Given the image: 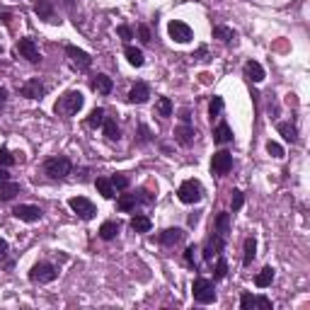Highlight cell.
I'll list each match as a JSON object with an SVG mask.
<instances>
[{
	"label": "cell",
	"mask_w": 310,
	"mask_h": 310,
	"mask_svg": "<svg viewBox=\"0 0 310 310\" xmlns=\"http://www.w3.org/2000/svg\"><path fill=\"white\" fill-rule=\"evenodd\" d=\"M82 104H85V97H82V92L78 90H68L61 97V100L56 102V114H63V117H73L78 112L82 109Z\"/></svg>",
	"instance_id": "1"
},
{
	"label": "cell",
	"mask_w": 310,
	"mask_h": 310,
	"mask_svg": "<svg viewBox=\"0 0 310 310\" xmlns=\"http://www.w3.org/2000/svg\"><path fill=\"white\" fill-rule=\"evenodd\" d=\"M71 170H73V165H71V160L65 155H56V158H49L44 163V172L51 180H63V177L71 174Z\"/></svg>",
	"instance_id": "2"
},
{
	"label": "cell",
	"mask_w": 310,
	"mask_h": 310,
	"mask_svg": "<svg viewBox=\"0 0 310 310\" xmlns=\"http://www.w3.org/2000/svg\"><path fill=\"white\" fill-rule=\"evenodd\" d=\"M192 293L194 301L201 303V305H209V303L216 301V289H213V281H209V279H196L192 286Z\"/></svg>",
	"instance_id": "3"
},
{
	"label": "cell",
	"mask_w": 310,
	"mask_h": 310,
	"mask_svg": "<svg viewBox=\"0 0 310 310\" xmlns=\"http://www.w3.org/2000/svg\"><path fill=\"white\" fill-rule=\"evenodd\" d=\"M177 194H180V201L182 204H199L201 196H204V187L196 180H187V182L180 184Z\"/></svg>",
	"instance_id": "4"
},
{
	"label": "cell",
	"mask_w": 310,
	"mask_h": 310,
	"mask_svg": "<svg viewBox=\"0 0 310 310\" xmlns=\"http://www.w3.org/2000/svg\"><path fill=\"white\" fill-rule=\"evenodd\" d=\"M58 276V269L54 264H49V262H39V264L32 267V272H29V279L34 283H51Z\"/></svg>",
	"instance_id": "5"
},
{
	"label": "cell",
	"mask_w": 310,
	"mask_h": 310,
	"mask_svg": "<svg viewBox=\"0 0 310 310\" xmlns=\"http://www.w3.org/2000/svg\"><path fill=\"white\" fill-rule=\"evenodd\" d=\"M68 206H71L73 213H78L82 220H92L95 218V213H97L95 204H92L90 199H85V196H73V199L68 201Z\"/></svg>",
	"instance_id": "6"
},
{
	"label": "cell",
	"mask_w": 310,
	"mask_h": 310,
	"mask_svg": "<svg viewBox=\"0 0 310 310\" xmlns=\"http://www.w3.org/2000/svg\"><path fill=\"white\" fill-rule=\"evenodd\" d=\"M167 32H170V37L177 41V44H187V41H192L194 32L189 25H184V22H180V19H172L170 25H167Z\"/></svg>",
	"instance_id": "7"
},
{
	"label": "cell",
	"mask_w": 310,
	"mask_h": 310,
	"mask_svg": "<svg viewBox=\"0 0 310 310\" xmlns=\"http://www.w3.org/2000/svg\"><path fill=\"white\" fill-rule=\"evenodd\" d=\"M19 95L27 97V100H41L46 95V85L39 80V78H32V80H27L22 87H19Z\"/></svg>",
	"instance_id": "8"
},
{
	"label": "cell",
	"mask_w": 310,
	"mask_h": 310,
	"mask_svg": "<svg viewBox=\"0 0 310 310\" xmlns=\"http://www.w3.org/2000/svg\"><path fill=\"white\" fill-rule=\"evenodd\" d=\"M12 213H15V218L25 220V223H34V220L41 218V209L39 206H32V204H19V206L12 209Z\"/></svg>",
	"instance_id": "9"
},
{
	"label": "cell",
	"mask_w": 310,
	"mask_h": 310,
	"mask_svg": "<svg viewBox=\"0 0 310 310\" xmlns=\"http://www.w3.org/2000/svg\"><path fill=\"white\" fill-rule=\"evenodd\" d=\"M230 167H233V155L228 150H218V153L213 155V160H211V170L216 174H226L230 172Z\"/></svg>",
	"instance_id": "10"
},
{
	"label": "cell",
	"mask_w": 310,
	"mask_h": 310,
	"mask_svg": "<svg viewBox=\"0 0 310 310\" xmlns=\"http://www.w3.org/2000/svg\"><path fill=\"white\" fill-rule=\"evenodd\" d=\"M223 247H226V237H220L218 233L213 237H209V242L204 247V259L206 262H213V257H218L223 252Z\"/></svg>",
	"instance_id": "11"
},
{
	"label": "cell",
	"mask_w": 310,
	"mask_h": 310,
	"mask_svg": "<svg viewBox=\"0 0 310 310\" xmlns=\"http://www.w3.org/2000/svg\"><path fill=\"white\" fill-rule=\"evenodd\" d=\"M65 54H68V58L73 61V65L82 68V71H87V68L92 65L90 54H85V51H82V49H78V46H65Z\"/></svg>",
	"instance_id": "12"
},
{
	"label": "cell",
	"mask_w": 310,
	"mask_h": 310,
	"mask_svg": "<svg viewBox=\"0 0 310 310\" xmlns=\"http://www.w3.org/2000/svg\"><path fill=\"white\" fill-rule=\"evenodd\" d=\"M17 51L27 58L29 63H39V61H41L39 49H37V44H34L32 39H19V41H17Z\"/></svg>",
	"instance_id": "13"
},
{
	"label": "cell",
	"mask_w": 310,
	"mask_h": 310,
	"mask_svg": "<svg viewBox=\"0 0 310 310\" xmlns=\"http://www.w3.org/2000/svg\"><path fill=\"white\" fill-rule=\"evenodd\" d=\"M184 240V230L182 228H167L160 233V242H163L165 247H174V245H180Z\"/></svg>",
	"instance_id": "14"
},
{
	"label": "cell",
	"mask_w": 310,
	"mask_h": 310,
	"mask_svg": "<svg viewBox=\"0 0 310 310\" xmlns=\"http://www.w3.org/2000/svg\"><path fill=\"white\" fill-rule=\"evenodd\" d=\"M148 97H150V90H148L146 82H136V85L131 87V92H128V102H131V104H143Z\"/></svg>",
	"instance_id": "15"
},
{
	"label": "cell",
	"mask_w": 310,
	"mask_h": 310,
	"mask_svg": "<svg viewBox=\"0 0 310 310\" xmlns=\"http://www.w3.org/2000/svg\"><path fill=\"white\" fill-rule=\"evenodd\" d=\"M245 78L250 82H262L264 80V68L257 63V61H247L245 63Z\"/></svg>",
	"instance_id": "16"
},
{
	"label": "cell",
	"mask_w": 310,
	"mask_h": 310,
	"mask_svg": "<svg viewBox=\"0 0 310 310\" xmlns=\"http://www.w3.org/2000/svg\"><path fill=\"white\" fill-rule=\"evenodd\" d=\"M194 136H196V131H194V126H189V124H184V126H180L174 131V141H177L180 146H189L194 141Z\"/></svg>",
	"instance_id": "17"
},
{
	"label": "cell",
	"mask_w": 310,
	"mask_h": 310,
	"mask_svg": "<svg viewBox=\"0 0 310 310\" xmlns=\"http://www.w3.org/2000/svg\"><path fill=\"white\" fill-rule=\"evenodd\" d=\"M213 141H216L218 146H226V143L233 141V131H230V126L226 124V121H220L218 126H216V131H213Z\"/></svg>",
	"instance_id": "18"
},
{
	"label": "cell",
	"mask_w": 310,
	"mask_h": 310,
	"mask_svg": "<svg viewBox=\"0 0 310 310\" xmlns=\"http://www.w3.org/2000/svg\"><path fill=\"white\" fill-rule=\"evenodd\" d=\"M19 187L17 182H10V180H5V182H0V201H10V199H15L19 194Z\"/></svg>",
	"instance_id": "19"
},
{
	"label": "cell",
	"mask_w": 310,
	"mask_h": 310,
	"mask_svg": "<svg viewBox=\"0 0 310 310\" xmlns=\"http://www.w3.org/2000/svg\"><path fill=\"white\" fill-rule=\"evenodd\" d=\"M112 87H114V82H112L109 75H95V80H92V90L100 92V95H109Z\"/></svg>",
	"instance_id": "20"
},
{
	"label": "cell",
	"mask_w": 310,
	"mask_h": 310,
	"mask_svg": "<svg viewBox=\"0 0 310 310\" xmlns=\"http://www.w3.org/2000/svg\"><path fill=\"white\" fill-rule=\"evenodd\" d=\"M136 204H141V201H138V194H121L119 201H117L119 211H134L136 209Z\"/></svg>",
	"instance_id": "21"
},
{
	"label": "cell",
	"mask_w": 310,
	"mask_h": 310,
	"mask_svg": "<svg viewBox=\"0 0 310 310\" xmlns=\"http://www.w3.org/2000/svg\"><path fill=\"white\" fill-rule=\"evenodd\" d=\"M276 128H279V134H281V136L286 138L289 143H298V131H296V126H293V124H289V121H281Z\"/></svg>",
	"instance_id": "22"
},
{
	"label": "cell",
	"mask_w": 310,
	"mask_h": 310,
	"mask_svg": "<svg viewBox=\"0 0 310 310\" xmlns=\"http://www.w3.org/2000/svg\"><path fill=\"white\" fill-rule=\"evenodd\" d=\"M272 281H274V269L272 267H264V269L255 276L257 289H267V286H272Z\"/></svg>",
	"instance_id": "23"
},
{
	"label": "cell",
	"mask_w": 310,
	"mask_h": 310,
	"mask_svg": "<svg viewBox=\"0 0 310 310\" xmlns=\"http://www.w3.org/2000/svg\"><path fill=\"white\" fill-rule=\"evenodd\" d=\"M102 128H104V136L109 138V141H117L119 138V124L114 121V119H109V117H104V121H102Z\"/></svg>",
	"instance_id": "24"
},
{
	"label": "cell",
	"mask_w": 310,
	"mask_h": 310,
	"mask_svg": "<svg viewBox=\"0 0 310 310\" xmlns=\"http://www.w3.org/2000/svg\"><path fill=\"white\" fill-rule=\"evenodd\" d=\"M153 228V223L148 216H134L131 218V230H136V233H148V230Z\"/></svg>",
	"instance_id": "25"
},
{
	"label": "cell",
	"mask_w": 310,
	"mask_h": 310,
	"mask_svg": "<svg viewBox=\"0 0 310 310\" xmlns=\"http://www.w3.org/2000/svg\"><path fill=\"white\" fill-rule=\"evenodd\" d=\"M34 12H37L41 19H54V5H51L49 0H39L37 5H34Z\"/></svg>",
	"instance_id": "26"
},
{
	"label": "cell",
	"mask_w": 310,
	"mask_h": 310,
	"mask_svg": "<svg viewBox=\"0 0 310 310\" xmlns=\"http://www.w3.org/2000/svg\"><path fill=\"white\" fill-rule=\"evenodd\" d=\"M117 235H119V223H114V220L102 223V228H100V237H102V240H114Z\"/></svg>",
	"instance_id": "27"
},
{
	"label": "cell",
	"mask_w": 310,
	"mask_h": 310,
	"mask_svg": "<svg viewBox=\"0 0 310 310\" xmlns=\"http://www.w3.org/2000/svg\"><path fill=\"white\" fill-rule=\"evenodd\" d=\"M216 233L220 237H228L230 233V213H218V218H216Z\"/></svg>",
	"instance_id": "28"
},
{
	"label": "cell",
	"mask_w": 310,
	"mask_h": 310,
	"mask_svg": "<svg viewBox=\"0 0 310 310\" xmlns=\"http://www.w3.org/2000/svg\"><path fill=\"white\" fill-rule=\"evenodd\" d=\"M97 189H100V194L104 196V199H114V184H112V180H107V177H97Z\"/></svg>",
	"instance_id": "29"
},
{
	"label": "cell",
	"mask_w": 310,
	"mask_h": 310,
	"mask_svg": "<svg viewBox=\"0 0 310 310\" xmlns=\"http://www.w3.org/2000/svg\"><path fill=\"white\" fill-rule=\"evenodd\" d=\"M255 255H257L255 237H247V240H245V257H242V264L250 267V264H252V259H255Z\"/></svg>",
	"instance_id": "30"
},
{
	"label": "cell",
	"mask_w": 310,
	"mask_h": 310,
	"mask_svg": "<svg viewBox=\"0 0 310 310\" xmlns=\"http://www.w3.org/2000/svg\"><path fill=\"white\" fill-rule=\"evenodd\" d=\"M102 121H104V109H102V107L92 109V112H90V117L85 119V124H87L90 128H100V126H102Z\"/></svg>",
	"instance_id": "31"
},
{
	"label": "cell",
	"mask_w": 310,
	"mask_h": 310,
	"mask_svg": "<svg viewBox=\"0 0 310 310\" xmlns=\"http://www.w3.org/2000/svg\"><path fill=\"white\" fill-rule=\"evenodd\" d=\"M126 58H128V63L131 65H143V51H141V49H136V46H131L128 44L126 46Z\"/></svg>",
	"instance_id": "32"
},
{
	"label": "cell",
	"mask_w": 310,
	"mask_h": 310,
	"mask_svg": "<svg viewBox=\"0 0 310 310\" xmlns=\"http://www.w3.org/2000/svg\"><path fill=\"white\" fill-rule=\"evenodd\" d=\"M213 37H216V39H220V41H226V44H228V41H233V39H235V32H233V29H230V27H223V25H216V27H213Z\"/></svg>",
	"instance_id": "33"
},
{
	"label": "cell",
	"mask_w": 310,
	"mask_h": 310,
	"mask_svg": "<svg viewBox=\"0 0 310 310\" xmlns=\"http://www.w3.org/2000/svg\"><path fill=\"white\" fill-rule=\"evenodd\" d=\"M155 109H158L160 117H172V102H170V97H160L158 104H155Z\"/></svg>",
	"instance_id": "34"
},
{
	"label": "cell",
	"mask_w": 310,
	"mask_h": 310,
	"mask_svg": "<svg viewBox=\"0 0 310 310\" xmlns=\"http://www.w3.org/2000/svg\"><path fill=\"white\" fill-rule=\"evenodd\" d=\"M226 274H228V264H226V259L218 255V262H216V267H213V281L226 279Z\"/></svg>",
	"instance_id": "35"
},
{
	"label": "cell",
	"mask_w": 310,
	"mask_h": 310,
	"mask_svg": "<svg viewBox=\"0 0 310 310\" xmlns=\"http://www.w3.org/2000/svg\"><path fill=\"white\" fill-rule=\"evenodd\" d=\"M196 252H199V250H196V247H194V245H189V247H187V250H184V262H187V264L192 267L194 272L199 269V262H196Z\"/></svg>",
	"instance_id": "36"
},
{
	"label": "cell",
	"mask_w": 310,
	"mask_h": 310,
	"mask_svg": "<svg viewBox=\"0 0 310 310\" xmlns=\"http://www.w3.org/2000/svg\"><path fill=\"white\" fill-rule=\"evenodd\" d=\"M112 184H114L117 192H126L128 189V177L126 174H114V177H112Z\"/></svg>",
	"instance_id": "37"
},
{
	"label": "cell",
	"mask_w": 310,
	"mask_h": 310,
	"mask_svg": "<svg viewBox=\"0 0 310 310\" xmlns=\"http://www.w3.org/2000/svg\"><path fill=\"white\" fill-rule=\"evenodd\" d=\"M220 112H223V97H213V100H211V104H209V114H211V119L218 117Z\"/></svg>",
	"instance_id": "38"
},
{
	"label": "cell",
	"mask_w": 310,
	"mask_h": 310,
	"mask_svg": "<svg viewBox=\"0 0 310 310\" xmlns=\"http://www.w3.org/2000/svg\"><path fill=\"white\" fill-rule=\"evenodd\" d=\"M10 165H15V155L10 153L8 148H3L0 150V167H10Z\"/></svg>",
	"instance_id": "39"
},
{
	"label": "cell",
	"mask_w": 310,
	"mask_h": 310,
	"mask_svg": "<svg viewBox=\"0 0 310 310\" xmlns=\"http://www.w3.org/2000/svg\"><path fill=\"white\" fill-rule=\"evenodd\" d=\"M230 204H233V211H240V209H242V204H245V196H242V192H237V189H233Z\"/></svg>",
	"instance_id": "40"
},
{
	"label": "cell",
	"mask_w": 310,
	"mask_h": 310,
	"mask_svg": "<svg viewBox=\"0 0 310 310\" xmlns=\"http://www.w3.org/2000/svg\"><path fill=\"white\" fill-rule=\"evenodd\" d=\"M240 308L242 310L255 308V296H252V293H242V296H240Z\"/></svg>",
	"instance_id": "41"
},
{
	"label": "cell",
	"mask_w": 310,
	"mask_h": 310,
	"mask_svg": "<svg viewBox=\"0 0 310 310\" xmlns=\"http://www.w3.org/2000/svg\"><path fill=\"white\" fill-rule=\"evenodd\" d=\"M267 153L272 155V158H283V148L279 146V143L269 141V143H267Z\"/></svg>",
	"instance_id": "42"
},
{
	"label": "cell",
	"mask_w": 310,
	"mask_h": 310,
	"mask_svg": "<svg viewBox=\"0 0 310 310\" xmlns=\"http://www.w3.org/2000/svg\"><path fill=\"white\" fill-rule=\"evenodd\" d=\"M138 37H141L143 44H150V29H148L146 25H141V27H138Z\"/></svg>",
	"instance_id": "43"
},
{
	"label": "cell",
	"mask_w": 310,
	"mask_h": 310,
	"mask_svg": "<svg viewBox=\"0 0 310 310\" xmlns=\"http://www.w3.org/2000/svg\"><path fill=\"white\" fill-rule=\"evenodd\" d=\"M117 32H119V37H121V39H126V41H128V39H134V29L126 27V25H121V27H119Z\"/></svg>",
	"instance_id": "44"
},
{
	"label": "cell",
	"mask_w": 310,
	"mask_h": 310,
	"mask_svg": "<svg viewBox=\"0 0 310 310\" xmlns=\"http://www.w3.org/2000/svg\"><path fill=\"white\" fill-rule=\"evenodd\" d=\"M255 305H259V308H264V310H272V301H269L267 296H259V298H255Z\"/></svg>",
	"instance_id": "45"
},
{
	"label": "cell",
	"mask_w": 310,
	"mask_h": 310,
	"mask_svg": "<svg viewBox=\"0 0 310 310\" xmlns=\"http://www.w3.org/2000/svg\"><path fill=\"white\" fill-rule=\"evenodd\" d=\"M5 257H8V242L0 237V262H5Z\"/></svg>",
	"instance_id": "46"
},
{
	"label": "cell",
	"mask_w": 310,
	"mask_h": 310,
	"mask_svg": "<svg viewBox=\"0 0 310 310\" xmlns=\"http://www.w3.org/2000/svg\"><path fill=\"white\" fill-rule=\"evenodd\" d=\"M5 180H10V174H8V167H0V182H5Z\"/></svg>",
	"instance_id": "47"
},
{
	"label": "cell",
	"mask_w": 310,
	"mask_h": 310,
	"mask_svg": "<svg viewBox=\"0 0 310 310\" xmlns=\"http://www.w3.org/2000/svg\"><path fill=\"white\" fill-rule=\"evenodd\" d=\"M8 100V90H5V87H3V85H0V104H3V102Z\"/></svg>",
	"instance_id": "48"
},
{
	"label": "cell",
	"mask_w": 310,
	"mask_h": 310,
	"mask_svg": "<svg viewBox=\"0 0 310 310\" xmlns=\"http://www.w3.org/2000/svg\"><path fill=\"white\" fill-rule=\"evenodd\" d=\"M141 134H143V138H141V141H148V138H150V131H148L146 126H141Z\"/></svg>",
	"instance_id": "49"
},
{
	"label": "cell",
	"mask_w": 310,
	"mask_h": 310,
	"mask_svg": "<svg viewBox=\"0 0 310 310\" xmlns=\"http://www.w3.org/2000/svg\"><path fill=\"white\" fill-rule=\"evenodd\" d=\"M189 119H192V117H189V109H182V121H184V124H189Z\"/></svg>",
	"instance_id": "50"
},
{
	"label": "cell",
	"mask_w": 310,
	"mask_h": 310,
	"mask_svg": "<svg viewBox=\"0 0 310 310\" xmlns=\"http://www.w3.org/2000/svg\"><path fill=\"white\" fill-rule=\"evenodd\" d=\"M196 220H199V216H196V213H192V216H189V226H196Z\"/></svg>",
	"instance_id": "51"
},
{
	"label": "cell",
	"mask_w": 310,
	"mask_h": 310,
	"mask_svg": "<svg viewBox=\"0 0 310 310\" xmlns=\"http://www.w3.org/2000/svg\"><path fill=\"white\" fill-rule=\"evenodd\" d=\"M0 54H3V46H0Z\"/></svg>",
	"instance_id": "52"
}]
</instances>
